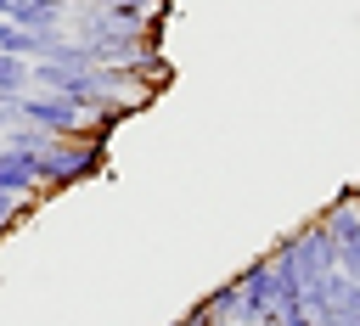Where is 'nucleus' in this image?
<instances>
[{
    "mask_svg": "<svg viewBox=\"0 0 360 326\" xmlns=\"http://www.w3.org/2000/svg\"><path fill=\"white\" fill-rule=\"evenodd\" d=\"M107 169V141L96 135H62L51 152L34 157V180H39V197L45 191H68L79 180H96Z\"/></svg>",
    "mask_w": 360,
    "mask_h": 326,
    "instance_id": "1",
    "label": "nucleus"
},
{
    "mask_svg": "<svg viewBox=\"0 0 360 326\" xmlns=\"http://www.w3.org/2000/svg\"><path fill=\"white\" fill-rule=\"evenodd\" d=\"M6 112L17 118V124H39V129H51V135H90V112H84V101H73V96H62V90H22V96H11L6 101Z\"/></svg>",
    "mask_w": 360,
    "mask_h": 326,
    "instance_id": "2",
    "label": "nucleus"
},
{
    "mask_svg": "<svg viewBox=\"0 0 360 326\" xmlns=\"http://www.w3.org/2000/svg\"><path fill=\"white\" fill-rule=\"evenodd\" d=\"M236 287H242L236 326H259V320L276 315V270H270V259H253V264L236 275Z\"/></svg>",
    "mask_w": 360,
    "mask_h": 326,
    "instance_id": "3",
    "label": "nucleus"
},
{
    "mask_svg": "<svg viewBox=\"0 0 360 326\" xmlns=\"http://www.w3.org/2000/svg\"><path fill=\"white\" fill-rule=\"evenodd\" d=\"M68 11H73V0H28L11 22L28 28V34H62L68 28Z\"/></svg>",
    "mask_w": 360,
    "mask_h": 326,
    "instance_id": "4",
    "label": "nucleus"
},
{
    "mask_svg": "<svg viewBox=\"0 0 360 326\" xmlns=\"http://www.w3.org/2000/svg\"><path fill=\"white\" fill-rule=\"evenodd\" d=\"M0 191H17V197H34V202H39L34 163H28V157H17L11 146H0Z\"/></svg>",
    "mask_w": 360,
    "mask_h": 326,
    "instance_id": "5",
    "label": "nucleus"
},
{
    "mask_svg": "<svg viewBox=\"0 0 360 326\" xmlns=\"http://www.w3.org/2000/svg\"><path fill=\"white\" fill-rule=\"evenodd\" d=\"M197 309H202V315H208L214 326H225V320H236V309H242V287H236V275H231L225 287H214V292H208V298H202Z\"/></svg>",
    "mask_w": 360,
    "mask_h": 326,
    "instance_id": "6",
    "label": "nucleus"
},
{
    "mask_svg": "<svg viewBox=\"0 0 360 326\" xmlns=\"http://www.w3.org/2000/svg\"><path fill=\"white\" fill-rule=\"evenodd\" d=\"M22 90H28V62L11 56V51H0V101H11Z\"/></svg>",
    "mask_w": 360,
    "mask_h": 326,
    "instance_id": "7",
    "label": "nucleus"
},
{
    "mask_svg": "<svg viewBox=\"0 0 360 326\" xmlns=\"http://www.w3.org/2000/svg\"><path fill=\"white\" fill-rule=\"evenodd\" d=\"M28 202H34V197H17V191H0V236H6V230H11L17 219H22V208H28Z\"/></svg>",
    "mask_w": 360,
    "mask_h": 326,
    "instance_id": "8",
    "label": "nucleus"
},
{
    "mask_svg": "<svg viewBox=\"0 0 360 326\" xmlns=\"http://www.w3.org/2000/svg\"><path fill=\"white\" fill-rule=\"evenodd\" d=\"M338 270H343L349 281H360V236H349V242H338Z\"/></svg>",
    "mask_w": 360,
    "mask_h": 326,
    "instance_id": "9",
    "label": "nucleus"
},
{
    "mask_svg": "<svg viewBox=\"0 0 360 326\" xmlns=\"http://www.w3.org/2000/svg\"><path fill=\"white\" fill-rule=\"evenodd\" d=\"M22 6H28V0H0V17H6V22H11V17H17V11H22Z\"/></svg>",
    "mask_w": 360,
    "mask_h": 326,
    "instance_id": "10",
    "label": "nucleus"
},
{
    "mask_svg": "<svg viewBox=\"0 0 360 326\" xmlns=\"http://www.w3.org/2000/svg\"><path fill=\"white\" fill-rule=\"evenodd\" d=\"M6 34H11V22H6V17H0V51H6Z\"/></svg>",
    "mask_w": 360,
    "mask_h": 326,
    "instance_id": "11",
    "label": "nucleus"
},
{
    "mask_svg": "<svg viewBox=\"0 0 360 326\" xmlns=\"http://www.w3.org/2000/svg\"><path fill=\"white\" fill-rule=\"evenodd\" d=\"M259 326H287V320H281V315H270V320H259Z\"/></svg>",
    "mask_w": 360,
    "mask_h": 326,
    "instance_id": "12",
    "label": "nucleus"
},
{
    "mask_svg": "<svg viewBox=\"0 0 360 326\" xmlns=\"http://www.w3.org/2000/svg\"><path fill=\"white\" fill-rule=\"evenodd\" d=\"M6 124H11V112H6V101H0V129H6Z\"/></svg>",
    "mask_w": 360,
    "mask_h": 326,
    "instance_id": "13",
    "label": "nucleus"
},
{
    "mask_svg": "<svg viewBox=\"0 0 360 326\" xmlns=\"http://www.w3.org/2000/svg\"><path fill=\"white\" fill-rule=\"evenodd\" d=\"M338 326H360V320H338Z\"/></svg>",
    "mask_w": 360,
    "mask_h": 326,
    "instance_id": "14",
    "label": "nucleus"
},
{
    "mask_svg": "<svg viewBox=\"0 0 360 326\" xmlns=\"http://www.w3.org/2000/svg\"><path fill=\"white\" fill-rule=\"evenodd\" d=\"M225 326H236V320H225Z\"/></svg>",
    "mask_w": 360,
    "mask_h": 326,
    "instance_id": "15",
    "label": "nucleus"
}]
</instances>
